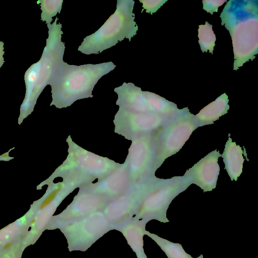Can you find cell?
Instances as JSON below:
<instances>
[{"mask_svg":"<svg viewBox=\"0 0 258 258\" xmlns=\"http://www.w3.org/2000/svg\"><path fill=\"white\" fill-rule=\"evenodd\" d=\"M116 67L112 61L76 66L62 61L49 83L52 99L50 106L65 108L78 100L92 98L99 80Z\"/></svg>","mask_w":258,"mask_h":258,"instance_id":"1","label":"cell"},{"mask_svg":"<svg viewBox=\"0 0 258 258\" xmlns=\"http://www.w3.org/2000/svg\"><path fill=\"white\" fill-rule=\"evenodd\" d=\"M257 1H229L220 15L221 25L231 36L234 70L257 53Z\"/></svg>","mask_w":258,"mask_h":258,"instance_id":"2","label":"cell"},{"mask_svg":"<svg viewBox=\"0 0 258 258\" xmlns=\"http://www.w3.org/2000/svg\"><path fill=\"white\" fill-rule=\"evenodd\" d=\"M56 17L53 23L47 24L48 36L40 59L26 71L24 81L26 93L20 108L19 119L22 120L33 111L37 100L45 87L49 85L62 61L65 46L61 41L62 25L57 23Z\"/></svg>","mask_w":258,"mask_h":258,"instance_id":"3","label":"cell"},{"mask_svg":"<svg viewBox=\"0 0 258 258\" xmlns=\"http://www.w3.org/2000/svg\"><path fill=\"white\" fill-rule=\"evenodd\" d=\"M134 4L133 0H117L114 13L96 32L84 38L78 50L86 54H98L125 38L131 41L138 30Z\"/></svg>","mask_w":258,"mask_h":258,"instance_id":"4","label":"cell"},{"mask_svg":"<svg viewBox=\"0 0 258 258\" xmlns=\"http://www.w3.org/2000/svg\"><path fill=\"white\" fill-rule=\"evenodd\" d=\"M198 127L194 115L186 107L182 112L172 117L157 130L154 172L155 173L165 159L179 151Z\"/></svg>","mask_w":258,"mask_h":258,"instance_id":"5","label":"cell"},{"mask_svg":"<svg viewBox=\"0 0 258 258\" xmlns=\"http://www.w3.org/2000/svg\"><path fill=\"white\" fill-rule=\"evenodd\" d=\"M166 179L152 175L131 184L119 196L111 200L102 212L111 225L112 230L132 219L138 213L147 195Z\"/></svg>","mask_w":258,"mask_h":258,"instance_id":"6","label":"cell"},{"mask_svg":"<svg viewBox=\"0 0 258 258\" xmlns=\"http://www.w3.org/2000/svg\"><path fill=\"white\" fill-rule=\"evenodd\" d=\"M191 185L183 176H174L166 180L151 191L145 198L141 208L133 217L148 222L156 220L168 222L167 210L172 200Z\"/></svg>","mask_w":258,"mask_h":258,"instance_id":"7","label":"cell"},{"mask_svg":"<svg viewBox=\"0 0 258 258\" xmlns=\"http://www.w3.org/2000/svg\"><path fill=\"white\" fill-rule=\"evenodd\" d=\"M59 229L66 238L70 251H85L112 228L101 211L68 223Z\"/></svg>","mask_w":258,"mask_h":258,"instance_id":"8","label":"cell"},{"mask_svg":"<svg viewBox=\"0 0 258 258\" xmlns=\"http://www.w3.org/2000/svg\"><path fill=\"white\" fill-rule=\"evenodd\" d=\"M157 130L133 141L126 160L131 184L155 175L153 167L156 156Z\"/></svg>","mask_w":258,"mask_h":258,"instance_id":"9","label":"cell"},{"mask_svg":"<svg viewBox=\"0 0 258 258\" xmlns=\"http://www.w3.org/2000/svg\"><path fill=\"white\" fill-rule=\"evenodd\" d=\"M173 117L154 112H136L119 109L114 116L115 132L133 140L158 130Z\"/></svg>","mask_w":258,"mask_h":258,"instance_id":"10","label":"cell"},{"mask_svg":"<svg viewBox=\"0 0 258 258\" xmlns=\"http://www.w3.org/2000/svg\"><path fill=\"white\" fill-rule=\"evenodd\" d=\"M110 199L82 189L73 201L58 215L52 216L45 230L59 229L64 225L93 213L102 211Z\"/></svg>","mask_w":258,"mask_h":258,"instance_id":"11","label":"cell"},{"mask_svg":"<svg viewBox=\"0 0 258 258\" xmlns=\"http://www.w3.org/2000/svg\"><path fill=\"white\" fill-rule=\"evenodd\" d=\"M221 156L217 150L211 152L187 170L183 176L191 184H196L204 192L212 191L216 187L220 172L218 159Z\"/></svg>","mask_w":258,"mask_h":258,"instance_id":"12","label":"cell"},{"mask_svg":"<svg viewBox=\"0 0 258 258\" xmlns=\"http://www.w3.org/2000/svg\"><path fill=\"white\" fill-rule=\"evenodd\" d=\"M71 162L92 177L104 178L116 169L119 164L78 147L71 151Z\"/></svg>","mask_w":258,"mask_h":258,"instance_id":"13","label":"cell"},{"mask_svg":"<svg viewBox=\"0 0 258 258\" xmlns=\"http://www.w3.org/2000/svg\"><path fill=\"white\" fill-rule=\"evenodd\" d=\"M130 183L128 165L126 161L98 182L88 184L81 189L112 200L121 194Z\"/></svg>","mask_w":258,"mask_h":258,"instance_id":"14","label":"cell"},{"mask_svg":"<svg viewBox=\"0 0 258 258\" xmlns=\"http://www.w3.org/2000/svg\"><path fill=\"white\" fill-rule=\"evenodd\" d=\"M114 91L118 96L116 104L119 106V109L136 112H154L149 102L148 91H143L134 84L124 82L122 85L115 88Z\"/></svg>","mask_w":258,"mask_h":258,"instance_id":"15","label":"cell"},{"mask_svg":"<svg viewBox=\"0 0 258 258\" xmlns=\"http://www.w3.org/2000/svg\"><path fill=\"white\" fill-rule=\"evenodd\" d=\"M34 216L30 209L24 216L0 230V250L22 241L27 234Z\"/></svg>","mask_w":258,"mask_h":258,"instance_id":"16","label":"cell"},{"mask_svg":"<svg viewBox=\"0 0 258 258\" xmlns=\"http://www.w3.org/2000/svg\"><path fill=\"white\" fill-rule=\"evenodd\" d=\"M147 223L144 220L133 218L114 229L122 233L138 258H147L143 248V236Z\"/></svg>","mask_w":258,"mask_h":258,"instance_id":"17","label":"cell"},{"mask_svg":"<svg viewBox=\"0 0 258 258\" xmlns=\"http://www.w3.org/2000/svg\"><path fill=\"white\" fill-rule=\"evenodd\" d=\"M243 151L239 145L232 142L229 137L225 145L223 153L221 154L226 170L231 180L237 181L238 177L242 172L244 159Z\"/></svg>","mask_w":258,"mask_h":258,"instance_id":"18","label":"cell"},{"mask_svg":"<svg viewBox=\"0 0 258 258\" xmlns=\"http://www.w3.org/2000/svg\"><path fill=\"white\" fill-rule=\"evenodd\" d=\"M228 103V96L224 93L201 109L197 114L194 115L198 126L213 124L220 117L226 114L229 109Z\"/></svg>","mask_w":258,"mask_h":258,"instance_id":"19","label":"cell"},{"mask_svg":"<svg viewBox=\"0 0 258 258\" xmlns=\"http://www.w3.org/2000/svg\"><path fill=\"white\" fill-rule=\"evenodd\" d=\"M145 233L155 241L168 258H193L185 251L180 244L172 242L146 230Z\"/></svg>","mask_w":258,"mask_h":258,"instance_id":"20","label":"cell"},{"mask_svg":"<svg viewBox=\"0 0 258 258\" xmlns=\"http://www.w3.org/2000/svg\"><path fill=\"white\" fill-rule=\"evenodd\" d=\"M198 38V42L202 52H207L209 50L212 54L216 40L212 29V25L208 22H206L205 25H199Z\"/></svg>","mask_w":258,"mask_h":258,"instance_id":"21","label":"cell"},{"mask_svg":"<svg viewBox=\"0 0 258 258\" xmlns=\"http://www.w3.org/2000/svg\"><path fill=\"white\" fill-rule=\"evenodd\" d=\"M63 0H38L37 3L41 7V20L45 21L46 24H50L52 17L60 13Z\"/></svg>","mask_w":258,"mask_h":258,"instance_id":"22","label":"cell"},{"mask_svg":"<svg viewBox=\"0 0 258 258\" xmlns=\"http://www.w3.org/2000/svg\"><path fill=\"white\" fill-rule=\"evenodd\" d=\"M24 250L22 248L21 240L0 250V258H22Z\"/></svg>","mask_w":258,"mask_h":258,"instance_id":"23","label":"cell"},{"mask_svg":"<svg viewBox=\"0 0 258 258\" xmlns=\"http://www.w3.org/2000/svg\"><path fill=\"white\" fill-rule=\"evenodd\" d=\"M140 2L143 4V10H146V12L153 14L155 13L167 0L153 1V0H140Z\"/></svg>","mask_w":258,"mask_h":258,"instance_id":"24","label":"cell"},{"mask_svg":"<svg viewBox=\"0 0 258 258\" xmlns=\"http://www.w3.org/2000/svg\"><path fill=\"white\" fill-rule=\"evenodd\" d=\"M226 2V0L203 1V9L206 10L207 13H210L211 15H213V13L217 12L218 8Z\"/></svg>","mask_w":258,"mask_h":258,"instance_id":"25","label":"cell"},{"mask_svg":"<svg viewBox=\"0 0 258 258\" xmlns=\"http://www.w3.org/2000/svg\"><path fill=\"white\" fill-rule=\"evenodd\" d=\"M4 43L3 41H0V68L2 67L3 64L5 62L4 58Z\"/></svg>","mask_w":258,"mask_h":258,"instance_id":"26","label":"cell"},{"mask_svg":"<svg viewBox=\"0 0 258 258\" xmlns=\"http://www.w3.org/2000/svg\"><path fill=\"white\" fill-rule=\"evenodd\" d=\"M197 258H204V257H203V255L202 254V255H200L199 257H198Z\"/></svg>","mask_w":258,"mask_h":258,"instance_id":"27","label":"cell"}]
</instances>
